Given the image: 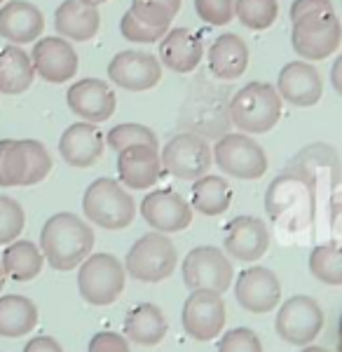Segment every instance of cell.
<instances>
[{
  "label": "cell",
  "mask_w": 342,
  "mask_h": 352,
  "mask_svg": "<svg viewBox=\"0 0 342 352\" xmlns=\"http://www.w3.org/2000/svg\"><path fill=\"white\" fill-rule=\"evenodd\" d=\"M330 85H333V89L342 96V54L335 59L333 68H330Z\"/></svg>",
  "instance_id": "b9f144b4"
},
{
  "label": "cell",
  "mask_w": 342,
  "mask_h": 352,
  "mask_svg": "<svg viewBox=\"0 0 342 352\" xmlns=\"http://www.w3.org/2000/svg\"><path fill=\"white\" fill-rule=\"evenodd\" d=\"M33 68L45 82L64 85L78 73V52L61 36L40 38L31 52Z\"/></svg>",
  "instance_id": "9a60e30c"
},
{
  "label": "cell",
  "mask_w": 342,
  "mask_h": 352,
  "mask_svg": "<svg viewBox=\"0 0 342 352\" xmlns=\"http://www.w3.org/2000/svg\"><path fill=\"white\" fill-rule=\"evenodd\" d=\"M162 157L155 146L136 144L117 151V174L119 184L134 190H146L155 186L162 176Z\"/></svg>",
  "instance_id": "d6986e66"
},
{
  "label": "cell",
  "mask_w": 342,
  "mask_h": 352,
  "mask_svg": "<svg viewBox=\"0 0 342 352\" xmlns=\"http://www.w3.org/2000/svg\"><path fill=\"white\" fill-rule=\"evenodd\" d=\"M89 352H129V345L119 333L101 331L89 340Z\"/></svg>",
  "instance_id": "f35d334b"
},
{
  "label": "cell",
  "mask_w": 342,
  "mask_h": 352,
  "mask_svg": "<svg viewBox=\"0 0 342 352\" xmlns=\"http://www.w3.org/2000/svg\"><path fill=\"white\" fill-rule=\"evenodd\" d=\"M106 151V136L99 124L80 120L64 129L59 139V153L71 167H92L101 160Z\"/></svg>",
  "instance_id": "ffe728a7"
},
{
  "label": "cell",
  "mask_w": 342,
  "mask_h": 352,
  "mask_svg": "<svg viewBox=\"0 0 342 352\" xmlns=\"http://www.w3.org/2000/svg\"><path fill=\"white\" fill-rule=\"evenodd\" d=\"M127 282V270L113 254H89L80 263V296L92 305H111L119 298Z\"/></svg>",
  "instance_id": "8992f818"
},
{
  "label": "cell",
  "mask_w": 342,
  "mask_h": 352,
  "mask_svg": "<svg viewBox=\"0 0 342 352\" xmlns=\"http://www.w3.org/2000/svg\"><path fill=\"white\" fill-rule=\"evenodd\" d=\"M82 3H87V5H94V8H99V5L108 3V0H82Z\"/></svg>",
  "instance_id": "bcb514c9"
},
{
  "label": "cell",
  "mask_w": 342,
  "mask_h": 352,
  "mask_svg": "<svg viewBox=\"0 0 342 352\" xmlns=\"http://www.w3.org/2000/svg\"><path fill=\"white\" fill-rule=\"evenodd\" d=\"M52 172V155L36 139L0 141V186H36Z\"/></svg>",
  "instance_id": "3957f363"
},
{
  "label": "cell",
  "mask_w": 342,
  "mask_h": 352,
  "mask_svg": "<svg viewBox=\"0 0 342 352\" xmlns=\"http://www.w3.org/2000/svg\"><path fill=\"white\" fill-rule=\"evenodd\" d=\"M218 352H263V345H260V338L255 336V331L239 327L223 333L218 343Z\"/></svg>",
  "instance_id": "74e56055"
},
{
  "label": "cell",
  "mask_w": 342,
  "mask_h": 352,
  "mask_svg": "<svg viewBox=\"0 0 342 352\" xmlns=\"http://www.w3.org/2000/svg\"><path fill=\"white\" fill-rule=\"evenodd\" d=\"M36 80L31 54L19 45H5L0 50V94H24Z\"/></svg>",
  "instance_id": "484cf974"
},
{
  "label": "cell",
  "mask_w": 342,
  "mask_h": 352,
  "mask_svg": "<svg viewBox=\"0 0 342 352\" xmlns=\"http://www.w3.org/2000/svg\"><path fill=\"white\" fill-rule=\"evenodd\" d=\"M5 268H3V263H0V292H3V287H5Z\"/></svg>",
  "instance_id": "f6af8a7d"
},
{
  "label": "cell",
  "mask_w": 342,
  "mask_h": 352,
  "mask_svg": "<svg viewBox=\"0 0 342 352\" xmlns=\"http://www.w3.org/2000/svg\"><path fill=\"white\" fill-rule=\"evenodd\" d=\"M94 230L71 212H59L40 230V252L54 270H73L92 254Z\"/></svg>",
  "instance_id": "6da1fadb"
},
{
  "label": "cell",
  "mask_w": 342,
  "mask_h": 352,
  "mask_svg": "<svg viewBox=\"0 0 342 352\" xmlns=\"http://www.w3.org/2000/svg\"><path fill=\"white\" fill-rule=\"evenodd\" d=\"M141 217L157 232H181L192 223V207L179 192L162 188L141 200Z\"/></svg>",
  "instance_id": "ac0fdd59"
},
{
  "label": "cell",
  "mask_w": 342,
  "mask_h": 352,
  "mask_svg": "<svg viewBox=\"0 0 342 352\" xmlns=\"http://www.w3.org/2000/svg\"><path fill=\"white\" fill-rule=\"evenodd\" d=\"M66 101L68 109L76 113L80 120L94 124L111 120L117 106L113 87L99 78H82V80L73 82L66 92Z\"/></svg>",
  "instance_id": "5bb4252c"
},
{
  "label": "cell",
  "mask_w": 342,
  "mask_h": 352,
  "mask_svg": "<svg viewBox=\"0 0 342 352\" xmlns=\"http://www.w3.org/2000/svg\"><path fill=\"white\" fill-rule=\"evenodd\" d=\"M288 12H290V21H295L307 14L333 12V3H330V0H293Z\"/></svg>",
  "instance_id": "ab89813d"
},
{
  "label": "cell",
  "mask_w": 342,
  "mask_h": 352,
  "mask_svg": "<svg viewBox=\"0 0 342 352\" xmlns=\"http://www.w3.org/2000/svg\"><path fill=\"white\" fill-rule=\"evenodd\" d=\"M277 92L282 101H288L295 109H312L321 101L323 80L317 68L312 66V61H288L279 71Z\"/></svg>",
  "instance_id": "2e32d148"
},
{
  "label": "cell",
  "mask_w": 342,
  "mask_h": 352,
  "mask_svg": "<svg viewBox=\"0 0 342 352\" xmlns=\"http://www.w3.org/2000/svg\"><path fill=\"white\" fill-rule=\"evenodd\" d=\"M300 352H328L326 348H319V345H305V350Z\"/></svg>",
  "instance_id": "7bdbcfd3"
},
{
  "label": "cell",
  "mask_w": 342,
  "mask_h": 352,
  "mask_svg": "<svg viewBox=\"0 0 342 352\" xmlns=\"http://www.w3.org/2000/svg\"><path fill=\"white\" fill-rule=\"evenodd\" d=\"M227 118L244 134H265L282 120V96L270 82H247L227 104Z\"/></svg>",
  "instance_id": "7a4b0ae2"
},
{
  "label": "cell",
  "mask_w": 342,
  "mask_h": 352,
  "mask_svg": "<svg viewBox=\"0 0 342 352\" xmlns=\"http://www.w3.org/2000/svg\"><path fill=\"white\" fill-rule=\"evenodd\" d=\"M277 333L290 345H310L323 329L321 305L312 296H293L277 312Z\"/></svg>",
  "instance_id": "8fae6325"
},
{
  "label": "cell",
  "mask_w": 342,
  "mask_h": 352,
  "mask_svg": "<svg viewBox=\"0 0 342 352\" xmlns=\"http://www.w3.org/2000/svg\"><path fill=\"white\" fill-rule=\"evenodd\" d=\"M342 21L335 12L307 14L290 21V47L305 61H321L340 47Z\"/></svg>",
  "instance_id": "5b68a950"
},
{
  "label": "cell",
  "mask_w": 342,
  "mask_h": 352,
  "mask_svg": "<svg viewBox=\"0 0 342 352\" xmlns=\"http://www.w3.org/2000/svg\"><path fill=\"white\" fill-rule=\"evenodd\" d=\"M195 12L211 26H227L235 19V0H195Z\"/></svg>",
  "instance_id": "8d00e7d4"
},
{
  "label": "cell",
  "mask_w": 342,
  "mask_h": 352,
  "mask_svg": "<svg viewBox=\"0 0 342 352\" xmlns=\"http://www.w3.org/2000/svg\"><path fill=\"white\" fill-rule=\"evenodd\" d=\"M54 28L66 41L87 43L99 33L101 12L82 0H64L54 12Z\"/></svg>",
  "instance_id": "cb8c5ba5"
},
{
  "label": "cell",
  "mask_w": 342,
  "mask_h": 352,
  "mask_svg": "<svg viewBox=\"0 0 342 352\" xmlns=\"http://www.w3.org/2000/svg\"><path fill=\"white\" fill-rule=\"evenodd\" d=\"M124 333L139 345H157L167 336V320L162 310L152 303H141L127 312L124 317Z\"/></svg>",
  "instance_id": "4316f807"
},
{
  "label": "cell",
  "mask_w": 342,
  "mask_h": 352,
  "mask_svg": "<svg viewBox=\"0 0 342 352\" xmlns=\"http://www.w3.org/2000/svg\"><path fill=\"white\" fill-rule=\"evenodd\" d=\"M235 16L251 31H267L279 16L277 0H235Z\"/></svg>",
  "instance_id": "1f68e13d"
},
{
  "label": "cell",
  "mask_w": 342,
  "mask_h": 352,
  "mask_svg": "<svg viewBox=\"0 0 342 352\" xmlns=\"http://www.w3.org/2000/svg\"><path fill=\"white\" fill-rule=\"evenodd\" d=\"M0 3H5V0H0Z\"/></svg>",
  "instance_id": "7dc6e473"
},
{
  "label": "cell",
  "mask_w": 342,
  "mask_h": 352,
  "mask_svg": "<svg viewBox=\"0 0 342 352\" xmlns=\"http://www.w3.org/2000/svg\"><path fill=\"white\" fill-rule=\"evenodd\" d=\"M183 282L190 292L225 294L232 285V263L218 247H195L183 258Z\"/></svg>",
  "instance_id": "30bf717a"
},
{
  "label": "cell",
  "mask_w": 342,
  "mask_h": 352,
  "mask_svg": "<svg viewBox=\"0 0 342 352\" xmlns=\"http://www.w3.org/2000/svg\"><path fill=\"white\" fill-rule=\"evenodd\" d=\"M45 31V16L28 0H10L0 8V38L12 45L36 43Z\"/></svg>",
  "instance_id": "603a6c76"
},
{
  "label": "cell",
  "mask_w": 342,
  "mask_h": 352,
  "mask_svg": "<svg viewBox=\"0 0 342 352\" xmlns=\"http://www.w3.org/2000/svg\"><path fill=\"white\" fill-rule=\"evenodd\" d=\"M190 207L204 217H220L227 212L232 202V186L227 184L223 176L204 174L195 179L190 190Z\"/></svg>",
  "instance_id": "83f0119b"
},
{
  "label": "cell",
  "mask_w": 342,
  "mask_h": 352,
  "mask_svg": "<svg viewBox=\"0 0 342 352\" xmlns=\"http://www.w3.org/2000/svg\"><path fill=\"white\" fill-rule=\"evenodd\" d=\"M310 272L323 285L342 287V244H321L312 249Z\"/></svg>",
  "instance_id": "4dcf8cb0"
},
{
  "label": "cell",
  "mask_w": 342,
  "mask_h": 352,
  "mask_svg": "<svg viewBox=\"0 0 342 352\" xmlns=\"http://www.w3.org/2000/svg\"><path fill=\"white\" fill-rule=\"evenodd\" d=\"M108 78L127 92H148L162 80V64L150 52L122 50L108 64Z\"/></svg>",
  "instance_id": "7c38bea8"
},
{
  "label": "cell",
  "mask_w": 342,
  "mask_h": 352,
  "mask_svg": "<svg viewBox=\"0 0 342 352\" xmlns=\"http://www.w3.org/2000/svg\"><path fill=\"white\" fill-rule=\"evenodd\" d=\"M136 144L155 146V148H157L159 141H157V134L152 132L148 124H139V122L115 124V127L106 134V146H111L115 153L127 148V146H136Z\"/></svg>",
  "instance_id": "836d02e7"
},
{
  "label": "cell",
  "mask_w": 342,
  "mask_h": 352,
  "mask_svg": "<svg viewBox=\"0 0 342 352\" xmlns=\"http://www.w3.org/2000/svg\"><path fill=\"white\" fill-rule=\"evenodd\" d=\"M338 352H342V315H340V324H338Z\"/></svg>",
  "instance_id": "ee69618b"
},
{
  "label": "cell",
  "mask_w": 342,
  "mask_h": 352,
  "mask_svg": "<svg viewBox=\"0 0 342 352\" xmlns=\"http://www.w3.org/2000/svg\"><path fill=\"white\" fill-rule=\"evenodd\" d=\"M183 0H132V12L144 24L171 28V21L181 12Z\"/></svg>",
  "instance_id": "d6a6232c"
},
{
  "label": "cell",
  "mask_w": 342,
  "mask_h": 352,
  "mask_svg": "<svg viewBox=\"0 0 342 352\" xmlns=\"http://www.w3.org/2000/svg\"><path fill=\"white\" fill-rule=\"evenodd\" d=\"M26 214L19 202L0 195V244H10L24 232Z\"/></svg>",
  "instance_id": "e575fe53"
},
{
  "label": "cell",
  "mask_w": 342,
  "mask_h": 352,
  "mask_svg": "<svg viewBox=\"0 0 342 352\" xmlns=\"http://www.w3.org/2000/svg\"><path fill=\"white\" fill-rule=\"evenodd\" d=\"M270 249V232L267 226L255 217H237L227 223L225 230V252L232 258L251 263L265 256Z\"/></svg>",
  "instance_id": "7402d4cb"
},
{
  "label": "cell",
  "mask_w": 342,
  "mask_h": 352,
  "mask_svg": "<svg viewBox=\"0 0 342 352\" xmlns=\"http://www.w3.org/2000/svg\"><path fill=\"white\" fill-rule=\"evenodd\" d=\"M214 162L235 179L255 181L267 172V155L263 146L249 134H223L214 144Z\"/></svg>",
  "instance_id": "ba28073f"
},
{
  "label": "cell",
  "mask_w": 342,
  "mask_h": 352,
  "mask_svg": "<svg viewBox=\"0 0 342 352\" xmlns=\"http://www.w3.org/2000/svg\"><path fill=\"white\" fill-rule=\"evenodd\" d=\"M169 28L144 24V21H141L132 10H127V12L122 14V19H119V33H122V38L129 43H139V45L159 43Z\"/></svg>",
  "instance_id": "d590c367"
},
{
  "label": "cell",
  "mask_w": 342,
  "mask_h": 352,
  "mask_svg": "<svg viewBox=\"0 0 342 352\" xmlns=\"http://www.w3.org/2000/svg\"><path fill=\"white\" fill-rule=\"evenodd\" d=\"M176 244L169 240L167 232H148L139 237L124 261V270L139 282H162L176 270Z\"/></svg>",
  "instance_id": "52a82bcc"
},
{
  "label": "cell",
  "mask_w": 342,
  "mask_h": 352,
  "mask_svg": "<svg viewBox=\"0 0 342 352\" xmlns=\"http://www.w3.org/2000/svg\"><path fill=\"white\" fill-rule=\"evenodd\" d=\"M82 212L92 223L106 230H122L136 217V202L115 179H96L87 186L82 197Z\"/></svg>",
  "instance_id": "277c9868"
},
{
  "label": "cell",
  "mask_w": 342,
  "mask_h": 352,
  "mask_svg": "<svg viewBox=\"0 0 342 352\" xmlns=\"http://www.w3.org/2000/svg\"><path fill=\"white\" fill-rule=\"evenodd\" d=\"M5 268V275L12 277L14 282H31L36 280L43 270L45 256L43 252L28 240H14L5 247L3 258H0Z\"/></svg>",
  "instance_id": "f1b7e54d"
},
{
  "label": "cell",
  "mask_w": 342,
  "mask_h": 352,
  "mask_svg": "<svg viewBox=\"0 0 342 352\" xmlns=\"http://www.w3.org/2000/svg\"><path fill=\"white\" fill-rule=\"evenodd\" d=\"M24 352H64V350H61V345L56 343L54 338L38 336V338L28 340V345L24 348Z\"/></svg>",
  "instance_id": "60d3db41"
},
{
  "label": "cell",
  "mask_w": 342,
  "mask_h": 352,
  "mask_svg": "<svg viewBox=\"0 0 342 352\" xmlns=\"http://www.w3.org/2000/svg\"><path fill=\"white\" fill-rule=\"evenodd\" d=\"M225 327V303L216 292H192L183 303V329L195 340H214Z\"/></svg>",
  "instance_id": "4fadbf2b"
},
{
  "label": "cell",
  "mask_w": 342,
  "mask_h": 352,
  "mask_svg": "<svg viewBox=\"0 0 342 352\" xmlns=\"http://www.w3.org/2000/svg\"><path fill=\"white\" fill-rule=\"evenodd\" d=\"M38 324V308L26 296L0 298V336L19 338L33 331Z\"/></svg>",
  "instance_id": "f546056e"
},
{
  "label": "cell",
  "mask_w": 342,
  "mask_h": 352,
  "mask_svg": "<svg viewBox=\"0 0 342 352\" xmlns=\"http://www.w3.org/2000/svg\"><path fill=\"white\" fill-rule=\"evenodd\" d=\"M251 61L249 45L237 33H220L209 47V71L218 80H237L247 73Z\"/></svg>",
  "instance_id": "d4e9b609"
},
{
  "label": "cell",
  "mask_w": 342,
  "mask_h": 352,
  "mask_svg": "<svg viewBox=\"0 0 342 352\" xmlns=\"http://www.w3.org/2000/svg\"><path fill=\"white\" fill-rule=\"evenodd\" d=\"M235 296L244 310L253 312V315H263V312L277 308L279 298H282V285L270 268L251 265L237 275Z\"/></svg>",
  "instance_id": "e0dca14e"
},
{
  "label": "cell",
  "mask_w": 342,
  "mask_h": 352,
  "mask_svg": "<svg viewBox=\"0 0 342 352\" xmlns=\"http://www.w3.org/2000/svg\"><path fill=\"white\" fill-rule=\"evenodd\" d=\"M159 52V64L174 73H192L199 66L204 56V45L199 33L192 28H169L162 36V41L157 43Z\"/></svg>",
  "instance_id": "44dd1931"
},
{
  "label": "cell",
  "mask_w": 342,
  "mask_h": 352,
  "mask_svg": "<svg viewBox=\"0 0 342 352\" xmlns=\"http://www.w3.org/2000/svg\"><path fill=\"white\" fill-rule=\"evenodd\" d=\"M159 157H162V167L171 176L183 181L199 179L214 164V151L207 144V139L199 136L197 132H181L171 136L164 144Z\"/></svg>",
  "instance_id": "9c48e42d"
}]
</instances>
